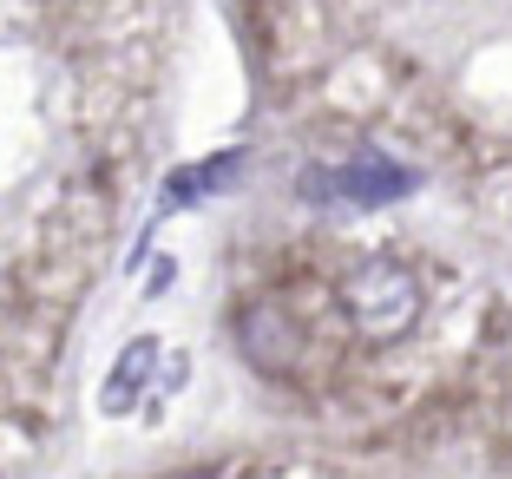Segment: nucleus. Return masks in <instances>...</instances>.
I'll return each mask as SVG.
<instances>
[{
  "mask_svg": "<svg viewBox=\"0 0 512 479\" xmlns=\"http://www.w3.org/2000/svg\"><path fill=\"white\" fill-rule=\"evenodd\" d=\"M191 479H204V473H191Z\"/></svg>",
  "mask_w": 512,
  "mask_h": 479,
  "instance_id": "nucleus-6",
  "label": "nucleus"
},
{
  "mask_svg": "<svg viewBox=\"0 0 512 479\" xmlns=\"http://www.w3.org/2000/svg\"><path fill=\"white\" fill-rule=\"evenodd\" d=\"M342 309L362 342H401L421 322V283L394 256H368V263H355L342 276Z\"/></svg>",
  "mask_w": 512,
  "mask_h": 479,
  "instance_id": "nucleus-1",
  "label": "nucleus"
},
{
  "mask_svg": "<svg viewBox=\"0 0 512 479\" xmlns=\"http://www.w3.org/2000/svg\"><path fill=\"white\" fill-rule=\"evenodd\" d=\"M296 191L309 197V204H322V197H348V204H381V197L414 191V171H401V165H388V158H375V151H362V158H348V165H335V171H302Z\"/></svg>",
  "mask_w": 512,
  "mask_h": 479,
  "instance_id": "nucleus-2",
  "label": "nucleus"
},
{
  "mask_svg": "<svg viewBox=\"0 0 512 479\" xmlns=\"http://www.w3.org/2000/svg\"><path fill=\"white\" fill-rule=\"evenodd\" d=\"M237 348L263 375H289L296 355H302V329H296V315H289L283 302H250V309L237 315Z\"/></svg>",
  "mask_w": 512,
  "mask_h": 479,
  "instance_id": "nucleus-3",
  "label": "nucleus"
},
{
  "mask_svg": "<svg viewBox=\"0 0 512 479\" xmlns=\"http://www.w3.org/2000/svg\"><path fill=\"white\" fill-rule=\"evenodd\" d=\"M230 171H237V158H217V165H204V171H178V178H171V197H178V204H191V197L217 191Z\"/></svg>",
  "mask_w": 512,
  "mask_h": 479,
  "instance_id": "nucleus-5",
  "label": "nucleus"
},
{
  "mask_svg": "<svg viewBox=\"0 0 512 479\" xmlns=\"http://www.w3.org/2000/svg\"><path fill=\"white\" fill-rule=\"evenodd\" d=\"M151 361H158V342H132L119 355V368H112V381H106V407H112V414H119V407L138 394V381L151 375Z\"/></svg>",
  "mask_w": 512,
  "mask_h": 479,
  "instance_id": "nucleus-4",
  "label": "nucleus"
}]
</instances>
